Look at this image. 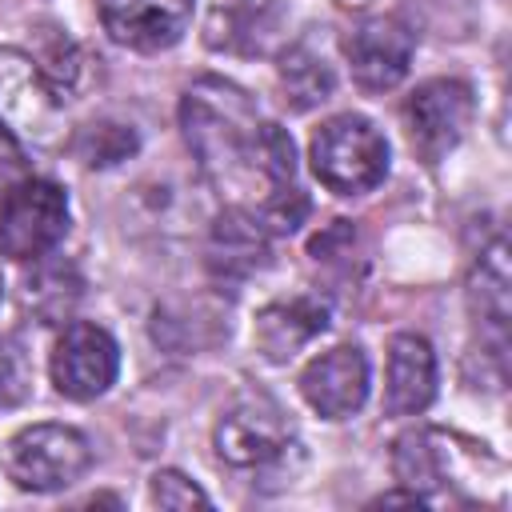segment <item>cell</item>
<instances>
[{
	"label": "cell",
	"mask_w": 512,
	"mask_h": 512,
	"mask_svg": "<svg viewBox=\"0 0 512 512\" xmlns=\"http://www.w3.org/2000/svg\"><path fill=\"white\" fill-rule=\"evenodd\" d=\"M180 128L200 172L232 200V208L264 220L276 204L296 196L292 136L260 120L252 96L232 80L204 76L180 100Z\"/></svg>",
	"instance_id": "cell-1"
},
{
	"label": "cell",
	"mask_w": 512,
	"mask_h": 512,
	"mask_svg": "<svg viewBox=\"0 0 512 512\" xmlns=\"http://www.w3.org/2000/svg\"><path fill=\"white\" fill-rule=\"evenodd\" d=\"M312 172L336 196L372 192L388 176V140L368 116L344 112L316 128L312 136Z\"/></svg>",
	"instance_id": "cell-2"
},
{
	"label": "cell",
	"mask_w": 512,
	"mask_h": 512,
	"mask_svg": "<svg viewBox=\"0 0 512 512\" xmlns=\"http://www.w3.org/2000/svg\"><path fill=\"white\" fill-rule=\"evenodd\" d=\"M60 112L64 92L52 76L28 52L0 44V128L28 148H44L60 136Z\"/></svg>",
	"instance_id": "cell-3"
},
{
	"label": "cell",
	"mask_w": 512,
	"mask_h": 512,
	"mask_svg": "<svg viewBox=\"0 0 512 512\" xmlns=\"http://www.w3.org/2000/svg\"><path fill=\"white\" fill-rule=\"evenodd\" d=\"M92 464L88 440L68 424H32L4 444V476L24 492H56L76 484Z\"/></svg>",
	"instance_id": "cell-4"
},
{
	"label": "cell",
	"mask_w": 512,
	"mask_h": 512,
	"mask_svg": "<svg viewBox=\"0 0 512 512\" xmlns=\"http://www.w3.org/2000/svg\"><path fill=\"white\" fill-rule=\"evenodd\" d=\"M68 232V196L56 180H20L0 200V256L40 260Z\"/></svg>",
	"instance_id": "cell-5"
},
{
	"label": "cell",
	"mask_w": 512,
	"mask_h": 512,
	"mask_svg": "<svg viewBox=\"0 0 512 512\" xmlns=\"http://www.w3.org/2000/svg\"><path fill=\"white\" fill-rule=\"evenodd\" d=\"M476 112L472 88L464 80H428L404 100V128L408 144L424 164H440L460 136L468 132Z\"/></svg>",
	"instance_id": "cell-6"
},
{
	"label": "cell",
	"mask_w": 512,
	"mask_h": 512,
	"mask_svg": "<svg viewBox=\"0 0 512 512\" xmlns=\"http://www.w3.org/2000/svg\"><path fill=\"white\" fill-rule=\"evenodd\" d=\"M120 348L108 328L72 320L52 348V384L68 400H96L116 384Z\"/></svg>",
	"instance_id": "cell-7"
},
{
	"label": "cell",
	"mask_w": 512,
	"mask_h": 512,
	"mask_svg": "<svg viewBox=\"0 0 512 512\" xmlns=\"http://www.w3.org/2000/svg\"><path fill=\"white\" fill-rule=\"evenodd\" d=\"M292 420L272 400H244L216 424V452L228 468H268L288 456Z\"/></svg>",
	"instance_id": "cell-8"
},
{
	"label": "cell",
	"mask_w": 512,
	"mask_h": 512,
	"mask_svg": "<svg viewBox=\"0 0 512 512\" xmlns=\"http://www.w3.org/2000/svg\"><path fill=\"white\" fill-rule=\"evenodd\" d=\"M412 52H416V36L396 16H368L344 40V56H348L352 80L364 92L396 88L412 68Z\"/></svg>",
	"instance_id": "cell-9"
},
{
	"label": "cell",
	"mask_w": 512,
	"mask_h": 512,
	"mask_svg": "<svg viewBox=\"0 0 512 512\" xmlns=\"http://www.w3.org/2000/svg\"><path fill=\"white\" fill-rule=\"evenodd\" d=\"M300 392L324 420H348L368 400V356L356 344H336L308 360L300 372Z\"/></svg>",
	"instance_id": "cell-10"
},
{
	"label": "cell",
	"mask_w": 512,
	"mask_h": 512,
	"mask_svg": "<svg viewBox=\"0 0 512 512\" xmlns=\"http://www.w3.org/2000/svg\"><path fill=\"white\" fill-rule=\"evenodd\" d=\"M192 20V0H100L104 32L136 52L172 48Z\"/></svg>",
	"instance_id": "cell-11"
},
{
	"label": "cell",
	"mask_w": 512,
	"mask_h": 512,
	"mask_svg": "<svg viewBox=\"0 0 512 512\" xmlns=\"http://www.w3.org/2000/svg\"><path fill=\"white\" fill-rule=\"evenodd\" d=\"M436 396V352L424 336L400 332L388 344V376H384V412L416 416Z\"/></svg>",
	"instance_id": "cell-12"
},
{
	"label": "cell",
	"mask_w": 512,
	"mask_h": 512,
	"mask_svg": "<svg viewBox=\"0 0 512 512\" xmlns=\"http://www.w3.org/2000/svg\"><path fill=\"white\" fill-rule=\"evenodd\" d=\"M324 328H328V308L316 296H292V300H276L260 308L252 336H256V348L272 364H284Z\"/></svg>",
	"instance_id": "cell-13"
},
{
	"label": "cell",
	"mask_w": 512,
	"mask_h": 512,
	"mask_svg": "<svg viewBox=\"0 0 512 512\" xmlns=\"http://www.w3.org/2000/svg\"><path fill=\"white\" fill-rule=\"evenodd\" d=\"M280 80H284V92H288L292 108H312V104H320V100L332 96V68L308 44H296V48L284 52Z\"/></svg>",
	"instance_id": "cell-14"
},
{
	"label": "cell",
	"mask_w": 512,
	"mask_h": 512,
	"mask_svg": "<svg viewBox=\"0 0 512 512\" xmlns=\"http://www.w3.org/2000/svg\"><path fill=\"white\" fill-rule=\"evenodd\" d=\"M508 284H512V276H508V244L496 240L488 252H480V264L472 272V304L496 328H504V320H508Z\"/></svg>",
	"instance_id": "cell-15"
},
{
	"label": "cell",
	"mask_w": 512,
	"mask_h": 512,
	"mask_svg": "<svg viewBox=\"0 0 512 512\" xmlns=\"http://www.w3.org/2000/svg\"><path fill=\"white\" fill-rule=\"evenodd\" d=\"M32 392V364L20 340L0 336V408H16Z\"/></svg>",
	"instance_id": "cell-16"
},
{
	"label": "cell",
	"mask_w": 512,
	"mask_h": 512,
	"mask_svg": "<svg viewBox=\"0 0 512 512\" xmlns=\"http://www.w3.org/2000/svg\"><path fill=\"white\" fill-rule=\"evenodd\" d=\"M148 496H152V504H160V508H208L212 500H208V492L200 488V484H192L184 472H176V468H160L152 480H148Z\"/></svg>",
	"instance_id": "cell-17"
},
{
	"label": "cell",
	"mask_w": 512,
	"mask_h": 512,
	"mask_svg": "<svg viewBox=\"0 0 512 512\" xmlns=\"http://www.w3.org/2000/svg\"><path fill=\"white\" fill-rule=\"evenodd\" d=\"M0 300H4V272H0Z\"/></svg>",
	"instance_id": "cell-18"
}]
</instances>
